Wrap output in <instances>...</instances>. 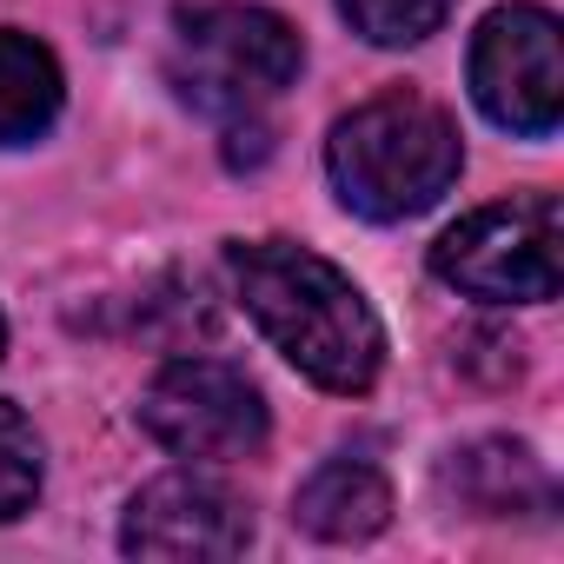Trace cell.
Masks as SVG:
<instances>
[{
	"label": "cell",
	"mask_w": 564,
	"mask_h": 564,
	"mask_svg": "<svg viewBox=\"0 0 564 564\" xmlns=\"http://www.w3.org/2000/svg\"><path fill=\"white\" fill-rule=\"evenodd\" d=\"M252 544V511L206 471H166L133 491L120 551L133 557H239Z\"/></svg>",
	"instance_id": "7"
},
{
	"label": "cell",
	"mask_w": 564,
	"mask_h": 564,
	"mask_svg": "<svg viewBox=\"0 0 564 564\" xmlns=\"http://www.w3.org/2000/svg\"><path fill=\"white\" fill-rule=\"evenodd\" d=\"M458 491L478 505V511H491V518H511V511H538V505H551V478H544V465L524 452V445H505V438H491V445H471L465 458H458Z\"/></svg>",
	"instance_id": "10"
},
{
	"label": "cell",
	"mask_w": 564,
	"mask_h": 564,
	"mask_svg": "<svg viewBox=\"0 0 564 564\" xmlns=\"http://www.w3.org/2000/svg\"><path fill=\"white\" fill-rule=\"evenodd\" d=\"M0 352H8V319H0Z\"/></svg>",
	"instance_id": "13"
},
{
	"label": "cell",
	"mask_w": 564,
	"mask_h": 564,
	"mask_svg": "<svg viewBox=\"0 0 564 564\" xmlns=\"http://www.w3.org/2000/svg\"><path fill=\"white\" fill-rule=\"evenodd\" d=\"M458 166H465V140L452 113L432 107L425 94H379L352 107L326 140L333 193L346 199V213L379 219V226L438 206Z\"/></svg>",
	"instance_id": "2"
},
{
	"label": "cell",
	"mask_w": 564,
	"mask_h": 564,
	"mask_svg": "<svg viewBox=\"0 0 564 564\" xmlns=\"http://www.w3.org/2000/svg\"><path fill=\"white\" fill-rule=\"evenodd\" d=\"M471 94L505 133L544 140L564 120V28L551 8H498L471 41Z\"/></svg>",
	"instance_id": "5"
},
{
	"label": "cell",
	"mask_w": 564,
	"mask_h": 564,
	"mask_svg": "<svg viewBox=\"0 0 564 564\" xmlns=\"http://www.w3.org/2000/svg\"><path fill=\"white\" fill-rule=\"evenodd\" d=\"M34 498H41V438L14 405H0V524L21 518Z\"/></svg>",
	"instance_id": "12"
},
{
	"label": "cell",
	"mask_w": 564,
	"mask_h": 564,
	"mask_svg": "<svg viewBox=\"0 0 564 564\" xmlns=\"http://www.w3.org/2000/svg\"><path fill=\"white\" fill-rule=\"evenodd\" d=\"M432 272L485 306H544L564 279V219L551 193L498 199L432 246Z\"/></svg>",
	"instance_id": "4"
},
{
	"label": "cell",
	"mask_w": 564,
	"mask_h": 564,
	"mask_svg": "<svg viewBox=\"0 0 564 564\" xmlns=\"http://www.w3.org/2000/svg\"><path fill=\"white\" fill-rule=\"evenodd\" d=\"M232 293L252 326L279 346V359L300 366L326 392H366L386 366V333L352 279L293 239L232 246Z\"/></svg>",
	"instance_id": "1"
},
{
	"label": "cell",
	"mask_w": 564,
	"mask_h": 564,
	"mask_svg": "<svg viewBox=\"0 0 564 564\" xmlns=\"http://www.w3.org/2000/svg\"><path fill=\"white\" fill-rule=\"evenodd\" d=\"M140 425L180 458H246L265 445V392L226 359H173L140 392Z\"/></svg>",
	"instance_id": "6"
},
{
	"label": "cell",
	"mask_w": 564,
	"mask_h": 564,
	"mask_svg": "<svg viewBox=\"0 0 564 564\" xmlns=\"http://www.w3.org/2000/svg\"><path fill=\"white\" fill-rule=\"evenodd\" d=\"M293 518H300L313 538H326V544H359V538H379V531H386V518H392V485H386V471L366 465V458H326V465L300 485Z\"/></svg>",
	"instance_id": "8"
},
{
	"label": "cell",
	"mask_w": 564,
	"mask_h": 564,
	"mask_svg": "<svg viewBox=\"0 0 564 564\" xmlns=\"http://www.w3.org/2000/svg\"><path fill=\"white\" fill-rule=\"evenodd\" d=\"M339 14H346L352 34H366L372 47H419L425 34L445 28L452 0H339Z\"/></svg>",
	"instance_id": "11"
},
{
	"label": "cell",
	"mask_w": 564,
	"mask_h": 564,
	"mask_svg": "<svg viewBox=\"0 0 564 564\" xmlns=\"http://www.w3.org/2000/svg\"><path fill=\"white\" fill-rule=\"evenodd\" d=\"M54 120H61V67H54V54L21 28H0V147H28Z\"/></svg>",
	"instance_id": "9"
},
{
	"label": "cell",
	"mask_w": 564,
	"mask_h": 564,
	"mask_svg": "<svg viewBox=\"0 0 564 564\" xmlns=\"http://www.w3.org/2000/svg\"><path fill=\"white\" fill-rule=\"evenodd\" d=\"M300 28L272 8H193L173 21L166 80L193 113L213 120H252L265 100H279L300 80Z\"/></svg>",
	"instance_id": "3"
}]
</instances>
